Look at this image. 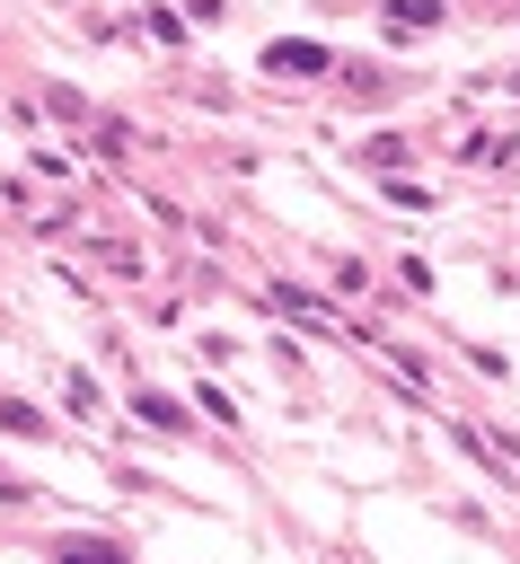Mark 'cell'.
<instances>
[{
    "instance_id": "obj_5",
    "label": "cell",
    "mask_w": 520,
    "mask_h": 564,
    "mask_svg": "<svg viewBox=\"0 0 520 564\" xmlns=\"http://www.w3.org/2000/svg\"><path fill=\"white\" fill-rule=\"evenodd\" d=\"M432 18H441L432 0H388V26H432Z\"/></svg>"
},
{
    "instance_id": "obj_4",
    "label": "cell",
    "mask_w": 520,
    "mask_h": 564,
    "mask_svg": "<svg viewBox=\"0 0 520 564\" xmlns=\"http://www.w3.org/2000/svg\"><path fill=\"white\" fill-rule=\"evenodd\" d=\"M132 414H141L150 432H185V405H176V397H132Z\"/></svg>"
},
{
    "instance_id": "obj_3",
    "label": "cell",
    "mask_w": 520,
    "mask_h": 564,
    "mask_svg": "<svg viewBox=\"0 0 520 564\" xmlns=\"http://www.w3.org/2000/svg\"><path fill=\"white\" fill-rule=\"evenodd\" d=\"M53 564H123V546H106V538H53Z\"/></svg>"
},
{
    "instance_id": "obj_2",
    "label": "cell",
    "mask_w": 520,
    "mask_h": 564,
    "mask_svg": "<svg viewBox=\"0 0 520 564\" xmlns=\"http://www.w3.org/2000/svg\"><path fill=\"white\" fill-rule=\"evenodd\" d=\"M0 432H9V441H44L53 423H44V414H35L26 397H0Z\"/></svg>"
},
{
    "instance_id": "obj_1",
    "label": "cell",
    "mask_w": 520,
    "mask_h": 564,
    "mask_svg": "<svg viewBox=\"0 0 520 564\" xmlns=\"http://www.w3.org/2000/svg\"><path fill=\"white\" fill-rule=\"evenodd\" d=\"M264 70H282V79H317V70H335V53L308 44V35H282V44H264Z\"/></svg>"
}]
</instances>
